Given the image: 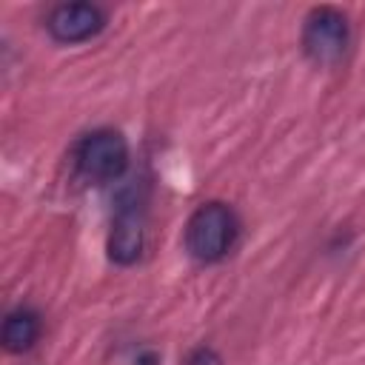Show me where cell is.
Segmentation results:
<instances>
[{"mask_svg":"<svg viewBox=\"0 0 365 365\" xmlns=\"http://www.w3.org/2000/svg\"><path fill=\"white\" fill-rule=\"evenodd\" d=\"M128 165V143L120 131L100 128L80 140L77 145V168L91 182L117 180Z\"/></svg>","mask_w":365,"mask_h":365,"instance_id":"cell-2","label":"cell"},{"mask_svg":"<svg viewBox=\"0 0 365 365\" xmlns=\"http://www.w3.org/2000/svg\"><path fill=\"white\" fill-rule=\"evenodd\" d=\"M237 231V214L225 202H202L185 225V248L200 262H217L234 248Z\"/></svg>","mask_w":365,"mask_h":365,"instance_id":"cell-1","label":"cell"},{"mask_svg":"<svg viewBox=\"0 0 365 365\" xmlns=\"http://www.w3.org/2000/svg\"><path fill=\"white\" fill-rule=\"evenodd\" d=\"M48 31L60 43H83L91 40L103 26L106 17L94 3H60L48 14Z\"/></svg>","mask_w":365,"mask_h":365,"instance_id":"cell-4","label":"cell"},{"mask_svg":"<svg viewBox=\"0 0 365 365\" xmlns=\"http://www.w3.org/2000/svg\"><path fill=\"white\" fill-rule=\"evenodd\" d=\"M40 336V317L31 308H17L3 322V345L11 354L29 351Z\"/></svg>","mask_w":365,"mask_h":365,"instance_id":"cell-6","label":"cell"},{"mask_svg":"<svg viewBox=\"0 0 365 365\" xmlns=\"http://www.w3.org/2000/svg\"><path fill=\"white\" fill-rule=\"evenodd\" d=\"M185 365H222V362H220V356H217L211 348H197V351L188 356Z\"/></svg>","mask_w":365,"mask_h":365,"instance_id":"cell-7","label":"cell"},{"mask_svg":"<svg viewBox=\"0 0 365 365\" xmlns=\"http://www.w3.org/2000/svg\"><path fill=\"white\" fill-rule=\"evenodd\" d=\"M348 40H351V31H348V20L342 11L322 6L305 17L302 46L314 63H325V66L336 63L345 54Z\"/></svg>","mask_w":365,"mask_h":365,"instance_id":"cell-3","label":"cell"},{"mask_svg":"<svg viewBox=\"0 0 365 365\" xmlns=\"http://www.w3.org/2000/svg\"><path fill=\"white\" fill-rule=\"evenodd\" d=\"M143 240H145V220L140 202H123L111 220L108 257L120 265H131L143 251Z\"/></svg>","mask_w":365,"mask_h":365,"instance_id":"cell-5","label":"cell"}]
</instances>
